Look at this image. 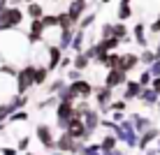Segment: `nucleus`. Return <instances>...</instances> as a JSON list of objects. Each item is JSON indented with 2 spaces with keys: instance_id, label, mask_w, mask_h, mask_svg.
I'll list each match as a JSON object with an SVG mask.
<instances>
[{
  "instance_id": "nucleus-1",
  "label": "nucleus",
  "mask_w": 160,
  "mask_h": 155,
  "mask_svg": "<svg viewBox=\"0 0 160 155\" xmlns=\"http://www.w3.org/2000/svg\"><path fill=\"white\" fill-rule=\"evenodd\" d=\"M30 53V42L26 35H19L16 30L0 32V58L5 63L9 60H23Z\"/></svg>"
},
{
  "instance_id": "nucleus-2",
  "label": "nucleus",
  "mask_w": 160,
  "mask_h": 155,
  "mask_svg": "<svg viewBox=\"0 0 160 155\" xmlns=\"http://www.w3.org/2000/svg\"><path fill=\"white\" fill-rule=\"evenodd\" d=\"M23 21H26V12L19 7V5H9L5 12H0V32L19 30Z\"/></svg>"
},
{
  "instance_id": "nucleus-3",
  "label": "nucleus",
  "mask_w": 160,
  "mask_h": 155,
  "mask_svg": "<svg viewBox=\"0 0 160 155\" xmlns=\"http://www.w3.org/2000/svg\"><path fill=\"white\" fill-rule=\"evenodd\" d=\"M14 88H16V93H28L30 88H35V65L32 63L23 65V67L16 72Z\"/></svg>"
},
{
  "instance_id": "nucleus-4",
  "label": "nucleus",
  "mask_w": 160,
  "mask_h": 155,
  "mask_svg": "<svg viewBox=\"0 0 160 155\" xmlns=\"http://www.w3.org/2000/svg\"><path fill=\"white\" fill-rule=\"evenodd\" d=\"M84 143L86 141H79L74 137H70L65 130H60V134L56 137V151H63V153H70V155H81Z\"/></svg>"
},
{
  "instance_id": "nucleus-5",
  "label": "nucleus",
  "mask_w": 160,
  "mask_h": 155,
  "mask_svg": "<svg viewBox=\"0 0 160 155\" xmlns=\"http://www.w3.org/2000/svg\"><path fill=\"white\" fill-rule=\"evenodd\" d=\"M35 139L42 143L47 151H56V137H53V127L47 125V123H37L35 125Z\"/></svg>"
},
{
  "instance_id": "nucleus-6",
  "label": "nucleus",
  "mask_w": 160,
  "mask_h": 155,
  "mask_svg": "<svg viewBox=\"0 0 160 155\" xmlns=\"http://www.w3.org/2000/svg\"><path fill=\"white\" fill-rule=\"evenodd\" d=\"M93 99H95V107L100 109V114L109 116V104H112V99H114V88H109V86L102 84L100 88H95Z\"/></svg>"
},
{
  "instance_id": "nucleus-7",
  "label": "nucleus",
  "mask_w": 160,
  "mask_h": 155,
  "mask_svg": "<svg viewBox=\"0 0 160 155\" xmlns=\"http://www.w3.org/2000/svg\"><path fill=\"white\" fill-rule=\"evenodd\" d=\"M65 132H68L70 137H74V139H79V141H91L93 139V134L86 130V125H84V118H79V116H72V118H70Z\"/></svg>"
},
{
  "instance_id": "nucleus-8",
  "label": "nucleus",
  "mask_w": 160,
  "mask_h": 155,
  "mask_svg": "<svg viewBox=\"0 0 160 155\" xmlns=\"http://www.w3.org/2000/svg\"><path fill=\"white\" fill-rule=\"evenodd\" d=\"M102 84L109 86V88H123L125 84H128V72H123V70H118V67H112V70H107Z\"/></svg>"
},
{
  "instance_id": "nucleus-9",
  "label": "nucleus",
  "mask_w": 160,
  "mask_h": 155,
  "mask_svg": "<svg viewBox=\"0 0 160 155\" xmlns=\"http://www.w3.org/2000/svg\"><path fill=\"white\" fill-rule=\"evenodd\" d=\"M63 53H65V51L58 46L56 42H53V44H47V63H44V65L49 67V72H56V70H58L60 60H63Z\"/></svg>"
},
{
  "instance_id": "nucleus-10",
  "label": "nucleus",
  "mask_w": 160,
  "mask_h": 155,
  "mask_svg": "<svg viewBox=\"0 0 160 155\" xmlns=\"http://www.w3.org/2000/svg\"><path fill=\"white\" fill-rule=\"evenodd\" d=\"M84 125H86V130L91 132V134H95L98 130H100V120H102V114H100V109H93V107H88L86 111H84Z\"/></svg>"
},
{
  "instance_id": "nucleus-11",
  "label": "nucleus",
  "mask_w": 160,
  "mask_h": 155,
  "mask_svg": "<svg viewBox=\"0 0 160 155\" xmlns=\"http://www.w3.org/2000/svg\"><path fill=\"white\" fill-rule=\"evenodd\" d=\"M70 86H72V90L77 93V97H79V99H91L93 93H95V86H93L91 81H86L84 76L77 79V81H70Z\"/></svg>"
},
{
  "instance_id": "nucleus-12",
  "label": "nucleus",
  "mask_w": 160,
  "mask_h": 155,
  "mask_svg": "<svg viewBox=\"0 0 160 155\" xmlns=\"http://www.w3.org/2000/svg\"><path fill=\"white\" fill-rule=\"evenodd\" d=\"M158 137H160V127H156V125H151L148 130H144L139 134V143H137V151L139 153H144L151 143H156L158 141Z\"/></svg>"
},
{
  "instance_id": "nucleus-13",
  "label": "nucleus",
  "mask_w": 160,
  "mask_h": 155,
  "mask_svg": "<svg viewBox=\"0 0 160 155\" xmlns=\"http://www.w3.org/2000/svg\"><path fill=\"white\" fill-rule=\"evenodd\" d=\"M53 114H56V120H70L77 114V107L74 102H58L53 107Z\"/></svg>"
},
{
  "instance_id": "nucleus-14",
  "label": "nucleus",
  "mask_w": 160,
  "mask_h": 155,
  "mask_svg": "<svg viewBox=\"0 0 160 155\" xmlns=\"http://www.w3.org/2000/svg\"><path fill=\"white\" fill-rule=\"evenodd\" d=\"M86 9H88V0H70L68 5V14L72 16L74 23H79V19L86 14Z\"/></svg>"
},
{
  "instance_id": "nucleus-15",
  "label": "nucleus",
  "mask_w": 160,
  "mask_h": 155,
  "mask_svg": "<svg viewBox=\"0 0 160 155\" xmlns=\"http://www.w3.org/2000/svg\"><path fill=\"white\" fill-rule=\"evenodd\" d=\"M142 88H144V86H142L137 79H128V84L123 86V95H121V97L128 99V102H132V99H139Z\"/></svg>"
},
{
  "instance_id": "nucleus-16",
  "label": "nucleus",
  "mask_w": 160,
  "mask_h": 155,
  "mask_svg": "<svg viewBox=\"0 0 160 155\" xmlns=\"http://www.w3.org/2000/svg\"><path fill=\"white\" fill-rule=\"evenodd\" d=\"M139 65V53H132V51H125V53H121V63H118V70H123V72H130Z\"/></svg>"
},
{
  "instance_id": "nucleus-17",
  "label": "nucleus",
  "mask_w": 160,
  "mask_h": 155,
  "mask_svg": "<svg viewBox=\"0 0 160 155\" xmlns=\"http://www.w3.org/2000/svg\"><path fill=\"white\" fill-rule=\"evenodd\" d=\"M132 42L139 44L142 49L148 46V40H146V23H144V21H137V23L132 26Z\"/></svg>"
},
{
  "instance_id": "nucleus-18",
  "label": "nucleus",
  "mask_w": 160,
  "mask_h": 155,
  "mask_svg": "<svg viewBox=\"0 0 160 155\" xmlns=\"http://www.w3.org/2000/svg\"><path fill=\"white\" fill-rule=\"evenodd\" d=\"M158 99H160V95L156 90H153L151 86H146V88H142V93H139V102L144 104V107H148V109H156V104H158Z\"/></svg>"
},
{
  "instance_id": "nucleus-19",
  "label": "nucleus",
  "mask_w": 160,
  "mask_h": 155,
  "mask_svg": "<svg viewBox=\"0 0 160 155\" xmlns=\"http://www.w3.org/2000/svg\"><path fill=\"white\" fill-rule=\"evenodd\" d=\"M86 42H88V30L77 28V30H74V37H72V49H70V51H72V53L84 51V49H86Z\"/></svg>"
},
{
  "instance_id": "nucleus-20",
  "label": "nucleus",
  "mask_w": 160,
  "mask_h": 155,
  "mask_svg": "<svg viewBox=\"0 0 160 155\" xmlns=\"http://www.w3.org/2000/svg\"><path fill=\"white\" fill-rule=\"evenodd\" d=\"M121 44H123V40L109 35V37H100V40H98V49H102V51H116Z\"/></svg>"
},
{
  "instance_id": "nucleus-21",
  "label": "nucleus",
  "mask_w": 160,
  "mask_h": 155,
  "mask_svg": "<svg viewBox=\"0 0 160 155\" xmlns=\"http://www.w3.org/2000/svg\"><path fill=\"white\" fill-rule=\"evenodd\" d=\"M74 30H77V28H68V30H60V32H58V42H56V44L63 49V51H70V49H72Z\"/></svg>"
},
{
  "instance_id": "nucleus-22",
  "label": "nucleus",
  "mask_w": 160,
  "mask_h": 155,
  "mask_svg": "<svg viewBox=\"0 0 160 155\" xmlns=\"http://www.w3.org/2000/svg\"><path fill=\"white\" fill-rule=\"evenodd\" d=\"M130 118H132V123H135V127H137V132H139V134L153 125V120L148 118V116H144V114H137V111H135V114H130Z\"/></svg>"
},
{
  "instance_id": "nucleus-23",
  "label": "nucleus",
  "mask_w": 160,
  "mask_h": 155,
  "mask_svg": "<svg viewBox=\"0 0 160 155\" xmlns=\"http://www.w3.org/2000/svg\"><path fill=\"white\" fill-rule=\"evenodd\" d=\"M49 67L47 65H37L35 63V88H40V86H47V81H49Z\"/></svg>"
},
{
  "instance_id": "nucleus-24",
  "label": "nucleus",
  "mask_w": 160,
  "mask_h": 155,
  "mask_svg": "<svg viewBox=\"0 0 160 155\" xmlns=\"http://www.w3.org/2000/svg\"><path fill=\"white\" fill-rule=\"evenodd\" d=\"M56 97H58V102H74V104H77V99H79V97H77V93L72 90V86H70V84H65L63 88H60V90L56 93Z\"/></svg>"
},
{
  "instance_id": "nucleus-25",
  "label": "nucleus",
  "mask_w": 160,
  "mask_h": 155,
  "mask_svg": "<svg viewBox=\"0 0 160 155\" xmlns=\"http://www.w3.org/2000/svg\"><path fill=\"white\" fill-rule=\"evenodd\" d=\"M91 63L93 60L86 56L84 51H79V53H74V58H72V67H77V70H81V72H86L88 67H91Z\"/></svg>"
},
{
  "instance_id": "nucleus-26",
  "label": "nucleus",
  "mask_w": 160,
  "mask_h": 155,
  "mask_svg": "<svg viewBox=\"0 0 160 155\" xmlns=\"http://www.w3.org/2000/svg\"><path fill=\"white\" fill-rule=\"evenodd\" d=\"M100 146H102V151H114L116 146H121V141H118V137L114 134V132H107L100 139Z\"/></svg>"
},
{
  "instance_id": "nucleus-27",
  "label": "nucleus",
  "mask_w": 160,
  "mask_h": 155,
  "mask_svg": "<svg viewBox=\"0 0 160 155\" xmlns=\"http://www.w3.org/2000/svg\"><path fill=\"white\" fill-rule=\"evenodd\" d=\"M26 16H30V19H42V16H44V7L37 2V0L26 2Z\"/></svg>"
},
{
  "instance_id": "nucleus-28",
  "label": "nucleus",
  "mask_w": 160,
  "mask_h": 155,
  "mask_svg": "<svg viewBox=\"0 0 160 155\" xmlns=\"http://www.w3.org/2000/svg\"><path fill=\"white\" fill-rule=\"evenodd\" d=\"M158 56H156V49H142V53H139V65H144V67H148L151 63H156Z\"/></svg>"
},
{
  "instance_id": "nucleus-29",
  "label": "nucleus",
  "mask_w": 160,
  "mask_h": 155,
  "mask_svg": "<svg viewBox=\"0 0 160 155\" xmlns=\"http://www.w3.org/2000/svg\"><path fill=\"white\" fill-rule=\"evenodd\" d=\"M65 84H68V79H65V76H56L53 81H47V93H49V95H56V93H58Z\"/></svg>"
},
{
  "instance_id": "nucleus-30",
  "label": "nucleus",
  "mask_w": 160,
  "mask_h": 155,
  "mask_svg": "<svg viewBox=\"0 0 160 155\" xmlns=\"http://www.w3.org/2000/svg\"><path fill=\"white\" fill-rule=\"evenodd\" d=\"M116 19H118V21H130V19H132V7H130V2H118Z\"/></svg>"
},
{
  "instance_id": "nucleus-31",
  "label": "nucleus",
  "mask_w": 160,
  "mask_h": 155,
  "mask_svg": "<svg viewBox=\"0 0 160 155\" xmlns=\"http://www.w3.org/2000/svg\"><path fill=\"white\" fill-rule=\"evenodd\" d=\"M95 19H98V12H86L84 16L79 19V23H77V28H84V30H88V28H93V23H95Z\"/></svg>"
},
{
  "instance_id": "nucleus-32",
  "label": "nucleus",
  "mask_w": 160,
  "mask_h": 155,
  "mask_svg": "<svg viewBox=\"0 0 160 155\" xmlns=\"http://www.w3.org/2000/svg\"><path fill=\"white\" fill-rule=\"evenodd\" d=\"M58 28H60V30H68V28H77V23L72 21V16L68 14V9L58 14Z\"/></svg>"
},
{
  "instance_id": "nucleus-33",
  "label": "nucleus",
  "mask_w": 160,
  "mask_h": 155,
  "mask_svg": "<svg viewBox=\"0 0 160 155\" xmlns=\"http://www.w3.org/2000/svg\"><path fill=\"white\" fill-rule=\"evenodd\" d=\"M28 120H30L28 111H26V109H19V111H14V114L7 118V123H9V125H14V123H28Z\"/></svg>"
},
{
  "instance_id": "nucleus-34",
  "label": "nucleus",
  "mask_w": 160,
  "mask_h": 155,
  "mask_svg": "<svg viewBox=\"0 0 160 155\" xmlns=\"http://www.w3.org/2000/svg\"><path fill=\"white\" fill-rule=\"evenodd\" d=\"M81 155H102V146H100V141H98V143L86 141V143H84V151H81Z\"/></svg>"
},
{
  "instance_id": "nucleus-35",
  "label": "nucleus",
  "mask_w": 160,
  "mask_h": 155,
  "mask_svg": "<svg viewBox=\"0 0 160 155\" xmlns=\"http://www.w3.org/2000/svg\"><path fill=\"white\" fill-rule=\"evenodd\" d=\"M12 114H14V107H12V102H9V99L0 104V123H7V118H9Z\"/></svg>"
},
{
  "instance_id": "nucleus-36",
  "label": "nucleus",
  "mask_w": 160,
  "mask_h": 155,
  "mask_svg": "<svg viewBox=\"0 0 160 155\" xmlns=\"http://www.w3.org/2000/svg\"><path fill=\"white\" fill-rule=\"evenodd\" d=\"M112 111H128V99H112V104H109V114Z\"/></svg>"
},
{
  "instance_id": "nucleus-37",
  "label": "nucleus",
  "mask_w": 160,
  "mask_h": 155,
  "mask_svg": "<svg viewBox=\"0 0 160 155\" xmlns=\"http://www.w3.org/2000/svg\"><path fill=\"white\" fill-rule=\"evenodd\" d=\"M137 81H139V84L142 86H151V81H153V74H151V70H148V67H144V70H142V74L139 76H137Z\"/></svg>"
},
{
  "instance_id": "nucleus-38",
  "label": "nucleus",
  "mask_w": 160,
  "mask_h": 155,
  "mask_svg": "<svg viewBox=\"0 0 160 155\" xmlns=\"http://www.w3.org/2000/svg\"><path fill=\"white\" fill-rule=\"evenodd\" d=\"M42 21H44V26H47V30L58 28V14H44Z\"/></svg>"
},
{
  "instance_id": "nucleus-39",
  "label": "nucleus",
  "mask_w": 160,
  "mask_h": 155,
  "mask_svg": "<svg viewBox=\"0 0 160 155\" xmlns=\"http://www.w3.org/2000/svg\"><path fill=\"white\" fill-rule=\"evenodd\" d=\"M81 76H84V72H81V70H77V67H70L68 72H65V79H68V84H70V81L81 79Z\"/></svg>"
},
{
  "instance_id": "nucleus-40",
  "label": "nucleus",
  "mask_w": 160,
  "mask_h": 155,
  "mask_svg": "<svg viewBox=\"0 0 160 155\" xmlns=\"http://www.w3.org/2000/svg\"><path fill=\"white\" fill-rule=\"evenodd\" d=\"M70 67H72V56H70L68 51L63 53V60H60V65H58V70H63V72H68Z\"/></svg>"
},
{
  "instance_id": "nucleus-41",
  "label": "nucleus",
  "mask_w": 160,
  "mask_h": 155,
  "mask_svg": "<svg viewBox=\"0 0 160 155\" xmlns=\"http://www.w3.org/2000/svg\"><path fill=\"white\" fill-rule=\"evenodd\" d=\"M118 63H121V53H118V51H109V67H107V70L118 67Z\"/></svg>"
},
{
  "instance_id": "nucleus-42",
  "label": "nucleus",
  "mask_w": 160,
  "mask_h": 155,
  "mask_svg": "<svg viewBox=\"0 0 160 155\" xmlns=\"http://www.w3.org/2000/svg\"><path fill=\"white\" fill-rule=\"evenodd\" d=\"M28 146H30V137H21V139L16 141V148H19V151H28Z\"/></svg>"
},
{
  "instance_id": "nucleus-43",
  "label": "nucleus",
  "mask_w": 160,
  "mask_h": 155,
  "mask_svg": "<svg viewBox=\"0 0 160 155\" xmlns=\"http://www.w3.org/2000/svg\"><path fill=\"white\" fill-rule=\"evenodd\" d=\"M0 153H2V155H19L21 151L16 146H0Z\"/></svg>"
},
{
  "instance_id": "nucleus-44",
  "label": "nucleus",
  "mask_w": 160,
  "mask_h": 155,
  "mask_svg": "<svg viewBox=\"0 0 160 155\" xmlns=\"http://www.w3.org/2000/svg\"><path fill=\"white\" fill-rule=\"evenodd\" d=\"M109 118H114L116 123H121L123 118H128V114H125V111H112V114H109Z\"/></svg>"
},
{
  "instance_id": "nucleus-45",
  "label": "nucleus",
  "mask_w": 160,
  "mask_h": 155,
  "mask_svg": "<svg viewBox=\"0 0 160 155\" xmlns=\"http://www.w3.org/2000/svg\"><path fill=\"white\" fill-rule=\"evenodd\" d=\"M148 30H151V32H153V35H158V32H160V14L156 16V21H153V23H151V26H148Z\"/></svg>"
},
{
  "instance_id": "nucleus-46",
  "label": "nucleus",
  "mask_w": 160,
  "mask_h": 155,
  "mask_svg": "<svg viewBox=\"0 0 160 155\" xmlns=\"http://www.w3.org/2000/svg\"><path fill=\"white\" fill-rule=\"evenodd\" d=\"M148 70H151V74H153V76H160V58L156 60V63L148 65Z\"/></svg>"
},
{
  "instance_id": "nucleus-47",
  "label": "nucleus",
  "mask_w": 160,
  "mask_h": 155,
  "mask_svg": "<svg viewBox=\"0 0 160 155\" xmlns=\"http://www.w3.org/2000/svg\"><path fill=\"white\" fill-rule=\"evenodd\" d=\"M151 88L160 95V76H153V81H151Z\"/></svg>"
},
{
  "instance_id": "nucleus-48",
  "label": "nucleus",
  "mask_w": 160,
  "mask_h": 155,
  "mask_svg": "<svg viewBox=\"0 0 160 155\" xmlns=\"http://www.w3.org/2000/svg\"><path fill=\"white\" fill-rule=\"evenodd\" d=\"M114 155H130V153H128V148H123V146H116V148H114Z\"/></svg>"
},
{
  "instance_id": "nucleus-49",
  "label": "nucleus",
  "mask_w": 160,
  "mask_h": 155,
  "mask_svg": "<svg viewBox=\"0 0 160 155\" xmlns=\"http://www.w3.org/2000/svg\"><path fill=\"white\" fill-rule=\"evenodd\" d=\"M144 155H160V153H158V148H151V146H148L146 151H144Z\"/></svg>"
},
{
  "instance_id": "nucleus-50",
  "label": "nucleus",
  "mask_w": 160,
  "mask_h": 155,
  "mask_svg": "<svg viewBox=\"0 0 160 155\" xmlns=\"http://www.w3.org/2000/svg\"><path fill=\"white\" fill-rule=\"evenodd\" d=\"M7 7H9V0H0V12H5Z\"/></svg>"
},
{
  "instance_id": "nucleus-51",
  "label": "nucleus",
  "mask_w": 160,
  "mask_h": 155,
  "mask_svg": "<svg viewBox=\"0 0 160 155\" xmlns=\"http://www.w3.org/2000/svg\"><path fill=\"white\" fill-rule=\"evenodd\" d=\"M49 155H70V153H63V151H49Z\"/></svg>"
},
{
  "instance_id": "nucleus-52",
  "label": "nucleus",
  "mask_w": 160,
  "mask_h": 155,
  "mask_svg": "<svg viewBox=\"0 0 160 155\" xmlns=\"http://www.w3.org/2000/svg\"><path fill=\"white\" fill-rule=\"evenodd\" d=\"M156 56L160 58V42H158V46H156Z\"/></svg>"
},
{
  "instance_id": "nucleus-53",
  "label": "nucleus",
  "mask_w": 160,
  "mask_h": 155,
  "mask_svg": "<svg viewBox=\"0 0 160 155\" xmlns=\"http://www.w3.org/2000/svg\"><path fill=\"white\" fill-rule=\"evenodd\" d=\"M98 2H100V5H109L112 0H98Z\"/></svg>"
},
{
  "instance_id": "nucleus-54",
  "label": "nucleus",
  "mask_w": 160,
  "mask_h": 155,
  "mask_svg": "<svg viewBox=\"0 0 160 155\" xmlns=\"http://www.w3.org/2000/svg\"><path fill=\"white\" fill-rule=\"evenodd\" d=\"M102 155H114V151H102Z\"/></svg>"
},
{
  "instance_id": "nucleus-55",
  "label": "nucleus",
  "mask_w": 160,
  "mask_h": 155,
  "mask_svg": "<svg viewBox=\"0 0 160 155\" xmlns=\"http://www.w3.org/2000/svg\"><path fill=\"white\" fill-rule=\"evenodd\" d=\"M156 148H158V153H160V137H158V141H156Z\"/></svg>"
},
{
  "instance_id": "nucleus-56",
  "label": "nucleus",
  "mask_w": 160,
  "mask_h": 155,
  "mask_svg": "<svg viewBox=\"0 0 160 155\" xmlns=\"http://www.w3.org/2000/svg\"><path fill=\"white\" fill-rule=\"evenodd\" d=\"M156 109H158V111H160V99H158V104H156Z\"/></svg>"
},
{
  "instance_id": "nucleus-57",
  "label": "nucleus",
  "mask_w": 160,
  "mask_h": 155,
  "mask_svg": "<svg viewBox=\"0 0 160 155\" xmlns=\"http://www.w3.org/2000/svg\"><path fill=\"white\" fill-rule=\"evenodd\" d=\"M121 2H132V0H121Z\"/></svg>"
},
{
  "instance_id": "nucleus-58",
  "label": "nucleus",
  "mask_w": 160,
  "mask_h": 155,
  "mask_svg": "<svg viewBox=\"0 0 160 155\" xmlns=\"http://www.w3.org/2000/svg\"><path fill=\"white\" fill-rule=\"evenodd\" d=\"M21 2H32V0H21Z\"/></svg>"
},
{
  "instance_id": "nucleus-59",
  "label": "nucleus",
  "mask_w": 160,
  "mask_h": 155,
  "mask_svg": "<svg viewBox=\"0 0 160 155\" xmlns=\"http://www.w3.org/2000/svg\"><path fill=\"white\" fill-rule=\"evenodd\" d=\"M51 2H60V0H51Z\"/></svg>"
},
{
  "instance_id": "nucleus-60",
  "label": "nucleus",
  "mask_w": 160,
  "mask_h": 155,
  "mask_svg": "<svg viewBox=\"0 0 160 155\" xmlns=\"http://www.w3.org/2000/svg\"><path fill=\"white\" fill-rule=\"evenodd\" d=\"M93 2H98V0H93Z\"/></svg>"
}]
</instances>
